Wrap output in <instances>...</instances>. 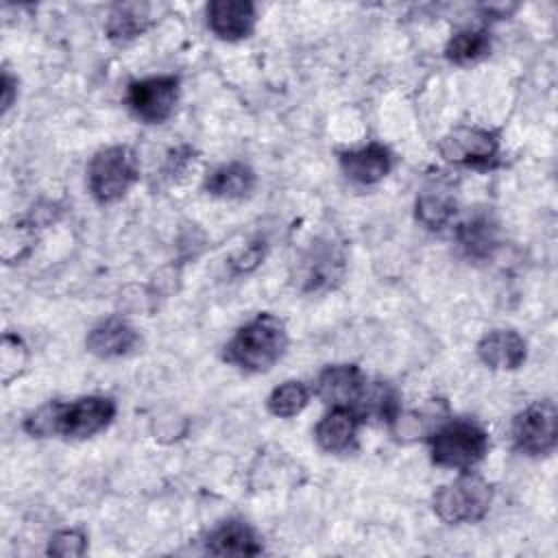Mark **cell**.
<instances>
[{"instance_id":"cell-1","label":"cell","mask_w":558,"mask_h":558,"mask_svg":"<svg viewBox=\"0 0 558 558\" xmlns=\"http://www.w3.org/2000/svg\"><path fill=\"white\" fill-rule=\"evenodd\" d=\"M116 416V403L109 397L89 395L72 403L52 401L24 421V429L33 436H63L83 440L102 432Z\"/></svg>"},{"instance_id":"cell-2","label":"cell","mask_w":558,"mask_h":558,"mask_svg":"<svg viewBox=\"0 0 558 558\" xmlns=\"http://www.w3.org/2000/svg\"><path fill=\"white\" fill-rule=\"evenodd\" d=\"M288 347V333L281 318L262 312L242 325L225 344V360L244 373L270 371Z\"/></svg>"},{"instance_id":"cell-3","label":"cell","mask_w":558,"mask_h":558,"mask_svg":"<svg viewBox=\"0 0 558 558\" xmlns=\"http://www.w3.org/2000/svg\"><path fill=\"white\" fill-rule=\"evenodd\" d=\"M488 453V434L475 421L453 418L429 436L432 462L445 469L471 471Z\"/></svg>"},{"instance_id":"cell-4","label":"cell","mask_w":558,"mask_h":558,"mask_svg":"<svg viewBox=\"0 0 558 558\" xmlns=\"http://www.w3.org/2000/svg\"><path fill=\"white\" fill-rule=\"evenodd\" d=\"M493 488L477 475H460L458 480L440 486L434 495V512L449 525L475 523L488 514Z\"/></svg>"},{"instance_id":"cell-5","label":"cell","mask_w":558,"mask_h":558,"mask_svg":"<svg viewBox=\"0 0 558 558\" xmlns=\"http://www.w3.org/2000/svg\"><path fill=\"white\" fill-rule=\"evenodd\" d=\"M137 179V157L129 146H107L87 166V187L98 203L120 201Z\"/></svg>"},{"instance_id":"cell-6","label":"cell","mask_w":558,"mask_h":558,"mask_svg":"<svg viewBox=\"0 0 558 558\" xmlns=\"http://www.w3.org/2000/svg\"><path fill=\"white\" fill-rule=\"evenodd\" d=\"M438 150L453 166L486 170L499 161V137L488 129L462 124L440 137Z\"/></svg>"},{"instance_id":"cell-7","label":"cell","mask_w":558,"mask_h":558,"mask_svg":"<svg viewBox=\"0 0 558 558\" xmlns=\"http://www.w3.org/2000/svg\"><path fill=\"white\" fill-rule=\"evenodd\" d=\"M514 449L525 456H547L558 440V412L554 401L543 399L523 408L512 418Z\"/></svg>"},{"instance_id":"cell-8","label":"cell","mask_w":558,"mask_h":558,"mask_svg":"<svg viewBox=\"0 0 558 558\" xmlns=\"http://www.w3.org/2000/svg\"><path fill=\"white\" fill-rule=\"evenodd\" d=\"M179 100V78L172 74L166 76H148L129 83L126 102L131 111L148 122L159 124L168 120Z\"/></svg>"},{"instance_id":"cell-9","label":"cell","mask_w":558,"mask_h":558,"mask_svg":"<svg viewBox=\"0 0 558 558\" xmlns=\"http://www.w3.org/2000/svg\"><path fill=\"white\" fill-rule=\"evenodd\" d=\"M368 379L355 364H333L320 371L316 379V395L331 408H351L357 412Z\"/></svg>"},{"instance_id":"cell-10","label":"cell","mask_w":558,"mask_h":558,"mask_svg":"<svg viewBox=\"0 0 558 558\" xmlns=\"http://www.w3.org/2000/svg\"><path fill=\"white\" fill-rule=\"evenodd\" d=\"M205 13L211 33L227 41L248 37L255 26V4L248 0H214Z\"/></svg>"},{"instance_id":"cell-11","label":"cell","mask_w":558,"mask_h":558,"mask_svg":"<svg viewBox=\"0 0 558 558\" xmlns=\"http://www.w3.org/2000/svg\"><path fill=\"white\" fill-rule=\"evenodd\" d=\"M342 172L357 185L379 183L392 168V153L377 142L340 153Z\"/></svg>"},{"instance_id":"cell-12","label":"cell","mask_w":558,"mask_h":558,"mask_svg":"<svg viewBox=\"0 0 558 558\" xmlns=\"http://www.w3.org/2000/svg\"><path fill=\"white\" fill-rule=\"evenodd\" d=\"M480 360L495 371H514L527 357L525 340L512 329H493L477 342Z\"/></svg>"},{"instance_id":"cell-13","label":"cell","mask_w":558,"mask_h":558,"mask_svg":"<svg viewBox=\"0 0 558 558\" xmlns=\"http://www.w3.org/2000/svg\"><path fill=\"white\" fill-rule=\"evenodd\" d=\"M137 340H140L137 331L126 320L111 316L98 323L96 327H92V331L85 338V347L96 357L109 360V357H120L131 353Z\"/></svg>"},{"instance_id":"cell-14","label":"cell","mask_w":558,"mask_h":558,"mask_svg":"<svg viewBox=\"0 0 558 558\" xmlns=\"http://www.w3.org/2000/svg\"><path fill=\"white\" fill-rule=\"evenodd\" d=\"M362 416L351 408H331L316 425L314 436L320 449L340 453L355 445Z\"/></svg>"},{"instance_id":"cell-15","label":"cell","mask_w":558,"mask_h":558,"mask_svg":"<svg viewBox=\"0 0 558 558\" xmlns=\"http://www.w3.org/2000/svg\"><path fill=\"white\" fill-rule=\"evenodd\" d=\"M207 551L218 556H257L262 554V541L244 521L231 519L218 525L205 543Z\"/></svg>"},{"instance_id":"cell-16","label":"cell","mask_w":558,"mask_h":558,"mask_svg":"<svg viewBox=\"0 0 558 558\" xmlns=\"http://www.w3.org/2000/svg\"><path fill=\"white\" fill-rule=\"evenodd\" d=\"M255 187V172L242 161H229L209 172L205 190L218 198H244Z\"/></svg>"},{"instance_id":"cell-17","label":"cell","mask_w":558,"mask_h":558,"mask_svg":"<svg viewBox=\"0 0 558 558\" xmlns=\"http://www.w3.org/2000/svg\"><path fill=\"white\" fill-rule=\"evenodd\" d=\"M458 244L473 259L490 257L497 246L495 222L486 214H477L458 227Z\"/></svg>"},{"instance_id":"cell-18","label":"cell","mask_w":558,"mask_h":558,"mask_svg":"<svg viewBox=\"0 0 558 558\" xmlns=\"http://www.w3.org/2000/svg\"><path fill=\"white\" fill-rule=\"evenodd\" d=\"M150 26L148 4H118L107 17V35L111 41L126 44Z\"/></svg>"},{"instance_id":"cell-19","label":"cell","mask_w":558,"mask_h":558,"mask_svg":"<svg viewBox=\"0 0 558 558\" xmlns=\"http://www.w3.org/2000/svg\"><path fill=\"white\" fill-rule=\"evenodd\" d=\"M456 214V198L440 185L425 187L416 198V220L427 229H442Z\"/></svg>"},{"instance_id":"cell-20","label":"cell","mask_w":558,"mask_h":558,"mask_svg":"<svg viewBox=\"0 0 558 558\" xmlns=\"http://www.w3.org/2000/svg\"><path fill=\"white\" fill-rule=\"evenodd\" d=\"M490 50V37L482 28H462L451 35L445 46V57L456 65H466L482 59Z\"/></svg>"},{"instance_id":"cell-21","label":"cell","mask_w":558,"mask_h":558,"mask_svg":"<svg viewBox=\"0 0 558 558\" xmlns=\"http://www.w3.org/2000/svg\"><path fill=\"white\" fill-rule=\"evenodd\" d=\"M303 279H305V288L307 290H318L323 286H329L333 279L340 277V268H342V257L325 246V248H312L310 257L303 259Z\"/></svg>"},{"instance_id":"cell-22","label":"cell","mask_w":558,"mask_h":558,"mask_svg":"<svg viewBox=\"0 0 558 558\" xmlns=\"http://www.w3.org/2000/svg\"><path fill=\"white\" fill-rule=\"evenodd\" d=\"M307 401H310V388L303 381L290 379L270 392L268 410L279 418H288L299 414L307 405Z\"/></svg>"},{"instance_id":"cell-23","label":"cell","mask_w":558,"mask_h":558,"mask_svg":"<svg viewBox=\"0 0 558 558\" xmlns=\"http://www.w3.org/2000/svg\"><path fill=\"white\" fill-rule=\"evenodd\" d=\"M87 549V536L81 530H61L50 538L48 554L81 556Z\"/></svg>"},{"instance_id":"cell-24","label":"cell","mask_w":558,"mask_h":558,"mask_svg":"<svg viewBox=\"0 0 558 558\" xmlns=\"http://www.w3.org/2000/svg\"><path fill=\"white\" fill-rule=\"evenodd\" d=\"M0 92H2V98H0V105H2V113L9 111V107L13 105V98L17 94V81L4 70L2 72V81H0Z\"/></svg>"}]
</instances>
